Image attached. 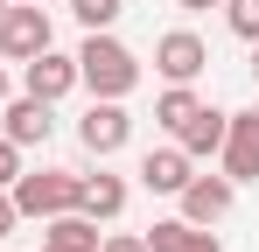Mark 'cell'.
Here are the masks:
<instances>
[{"label": "cell", "mask_w": 259, "mask_h": 252, "mask_svg": "<svg viewBox=\"0 0 259 252\" xmlns=\"http://www.w3.org/2000/svg\"><path fill=\"white\" fill-rule=\"evenodd\" d=\"M0 7H7V0H0Z\"/></svg>", "instance_id": "obj_24"}, {"label": "cell", "mask_w": 259, "mask_h": 252, "mask_svg": "<svg viewBox=\"0 0 259 252\" xmlns=\"http://www.w3.org/2000/svg\"><path fill=\"white\" fill-rule=\"evenodd\" d=\"M7 196L21 217H56V210H77V175L70 168H21L7 182Z\"/></svg>", "instance_id": "obj_2"}, {"label": "cell", "mask_w": 259, "mask_h": 252, "mask_svg": "<svg viewBox=\"0 0 259 252\" xmlns=\"http://www.w3.org/2000/svg\"><path fill=\"white\" fill-rule=\"evenodd\" d=\"M70 7H77V21H84V28H112V21L126 14V0H70Z\"/></svg>", "instance_id": "obj_17"}, {"label": "cell", "mask_w": 259, "mask_h": 252, "mask_svg": "<svg viewBox=\"0 0 259 252\" xmlns=\"http://www.w3.org/2000/svg\"><path fill=\"white\" fill-rule=\"evenodd\" d=\"M98 252H147V238H133V231H112V238H98Z\"/></svg>", "instance_id": "obj_19"}, {"label": "cell", "mask_w": 259, "mask_h": 252, "mask_svg": "<svg viewBox=\"0 0 259 252\" xmlns=\"http://www.w3.org/2000/svg\"><path fill=\"white\" fill-rule=\"evenodd\" d=\"M203 63H210V49L189 35V28H168V35L154 42V70H161L168 84H196V77H203Z\"/></svg>", "instance_id": "obj_6"}, {"label": "cell", "mask_w": 259, "mask_h": 252, "mask_svg": "<svg viewBox=\"0 0 259 252\" xmlns=\"http://www.w3.org/2000/svg\"><path fill=\"white\" fill-rule=\"evenodd\" d=\"M14 175H21V147H14V140H7V133H0V189H7V182H14Z\"/></svg>", "instance_id": "obj_18"}, {"label": "cell", "mask_w": 259, "mask_h": 252, "mask_svg": "<svg viewBox=\"0 0 259 252\" xmlns=\"http://www.w3.org/2000/svg\"><path fill=\"white\" fill-rule=\"evenodd\" d=\"M42 245L49 252H98V217L56 210V217H42Z\"/></svg>", "instance_id": "obj_10"}, {"label": "cell", "mask_w": 259, "mask_h": 252, "mask_svg": "<svg viewBox=\"0 0 259 252\" xmlns=\"http://www.w3.org/2000/svg\"><path fill=\"white\" fill-rule=\"evenodd\" d=\"M77 84H84L91 98H126L133 84H140V63H133L126 42H112L105 28H91V42L77 49Z\"/></svg>", "instance_id": "obj_1"}, {"label": "cell", "mask_w": 259, "mask_h": 252, "mask_svg": "<svg viewBox=\"0 0 259 252\" xmlns=\"http://www.w3.org/2000/svg\"><path fill=\"white\" fill-rule=\"evenodd\" d=\"M196 105H203V98H196V91H189V84H168V91H161V98H154V119H161V126H168V133H175V126L189 119V112H196Z\"/></svg>", "instance_id": "obj_15"}, {"label": "cell", "mask_w": 259, "mask_h": 252, "mask_svg": "<svg viewBox=\"0 0 259 252\" xmlns=\"http://www.w3.org/2000/svg\"><path fill=\"white\" fill-rule=\"evenodd\" d=\"M147 252H217L210 224H189V217H161L147 231Z\"/></svg>", "instance_id": "obj_13"}, {"label": "cell", "mask_w": 259, "mask_h": 252, "mask_svg": "<svg viewBox=\"0 0 259 252\" xmlns=\"http://www.w3.org/2000/svg\"><path fill=\"white\" fill-rule=\"evenodd\" d=\"M77 140H84V147L98 154V161H105V154H119V147L133 140V119H126V105H119V98H91V112L77 119Z\"/></svg>", "instance_id": "obj_4"}, {"label": "cell", "mask_w": 259, "mask_h": 252, "mask_svg": "<svg viewBox=\"0 0 259 252\" xmlns=\"http://www.w3.org/2000/svg\"><path fill=\"white\" fill-rule=\"evenodd\" d=\"M14 224H21V210H14V196H7V189H0V238H7V231H14Z\"/></svg>", "instance_id": "obj_20"}, {"label": "cell", "mask_w": 259, "mask_h": 252, "mask_svg": "<svg viewBox=\"0 0 259 252\" xmlns=\"http://www.w3.org/2000/svg\"><path fill=\"white\" fill-rule=\"evenodd\" d=\"M175 7H189V14H203V7H224V0H175Z\"/></svg>", "instance_id": "obj_21"}, {"label": "cell", "mask_w": 259, "mask_h": 252, "mask_svg": "<svg viewBox=\"0 0 259 252\" xmlns=\"http://www.w3.org/2000/svg\"><path fill=\"white\" fill-rule=\"evenodd\" d=\"M217 154H224V175L231 182H259V112H231Z\"/></svg>", "instance_id": "obj_5"}, {"label": "cell", "mask_w": 259, "mask_h": 252, "mask_svg": "<svg viewBox=\"0 0 259 252\" xmlns=\"http://www.w3.org/2000/svg\"><path fill=\"white\" fill-rule=\"evenodd\" d=\"M21 77H28V98H70L77 91V56H56V49H42V56H28L21 63Z\"/></svg>", "instance_id": "obj_7"}, {"label": "cell", "mask_w": 259, "mask_h": 252, "mask_svg": "<svg viewBox=\"0 0 259 252\" xmlns=\"http://www.w3.org/2000/svg\"><path fill=\"white\" fill-rule=\"evenodd\" d=\"M42 49H49L42 0H7V7H0V56H7V63H28V56H42Z\"/></svg>", "instance_id": "obj_3"}, {"label": "cell", "mask_w": 259, "mask_h": 252, "mask_svg": "<svg viewBox=\"0 0 259 252\" xmlns=\"http://www.w3.org/2000/svg\"><path fill=\"white\" fill-rule=\"evenodd\" d=\"M224 21L238 42H259V0H224Z\"/></svg>", "instance_id": "obj_16"}, {"label": "cell", "mask_w": 259, "mask_h": 252, "mask_svg": "<svg viewBox=\"0 0 259 252\" xmlns=\"http://www.w3.org/2000/svg\"><path fill=\"white\" fill-rule=\"evenodd\" d=\"M224 119H231V112H217V105H196L189 119L175 126V147H182L189 161H196V154H217V147H224Z\"/></svg>", "instance_id": "obj_11"}, {"label": "cell", "mask_w": 259, "mask_h": 252, "mask_svg": "<svg viewBox=\"0 0 259 252\" xmlns=\"http://www.w3.org/2000/svg\"><path fill=\"white\" fill-rule=\"evenodd\" d=\"M42 252H49V245H42Z\"/></svg>", "instance_id": "obj_26"}, {"label": "cell", "mask_w": 259, "mask_h": 252, "mask_svg": "<svg viewBox=\"0 0 259 252\" xmlns=\"http://www.w3.org/2000/svg\"><path fill=\"white\" fill-rule=\"evenodd\" d=\"M0 119H7V140H14V147H42L49 126H56V119H49V98H14Z\"/></svg>", "instance_id": "obj_12"}, {"label": "cell", "mask_w": 259, "mask_h": 252, "mask_svg": "<svg viewBox=\"0 0 259 252\" xmlns=\"http://www.w3.org/2000/svg\"><path fill=\"white\" fill-rule=\"evenodd\" d=\"M0 105H7V77H0Z\"/></svg>", "instance_id": "obj_23"}, {"label": "cell", "mask_w": 259, "mask_h": 252, "mask_svg": "<svg viewBox=\"0 0 259 252\" xmlns=\"http://www.w3.org/2000/svg\"><path fill=\"white\" fill-rule=\"evenodd\" d=\"M252 112H259V105H252Z\"/></svg>", "instance_id": "obj_25"}, {"label": "cell", "mask_w": 259, "mask_h": 252, "mask_svg": "<svg viewBox=\"0 0 259 252\" xmlns=\"http://www.w3.org/2000/svg\"><path fill=\"white\" fill-rule=\"evenodd\" d=\"M252 77H259V42H252Z\"/></svg>", "instance_id": "obj_22"}, {"label": "cell", "mask_w": 259, "mask_h": 252, "mask_svg": "<svg viewBox=\"0 0 259 252\" xmlns=\"http://www.w3.org/2000/svg\"><path fill=\"white\" fill-rule=\"evenodd\" d=\"M231 189H238L231 175H189V182H182V217H189V224H217V217L231 210Z\"/></svg>", "instance_id": "obj_8"}, {"label": "cell", "mask_w": 259, "mask_h": 252, "mask_svg": "<svg viewBox=\"0 0 259 252\" xmlns=\"http://www.w3.org/2000/svg\"><path fill=\"white\" fill-rule=\"evenodd\" d=\"M189 175H196V168H189L182 147H147V154H140V182H147L154 196H182Z\"/></svg>", "instance_id": "obj_9"}, {"label": "cell", "mask_w": 259, "mask_h": 252, "mask_svg": "<svg viewBox=\"0 0 259 252\" xmlns=\"http://www.w3.org/2000/svg\"><path fill=\"white\" fill-rule=\"evenodd\" d=\"M77 210H84V217H119V210H126V182L105 175V168H98V175H77Z\"/></svg>", "instance_id": "obj_14"}]
</instances>
